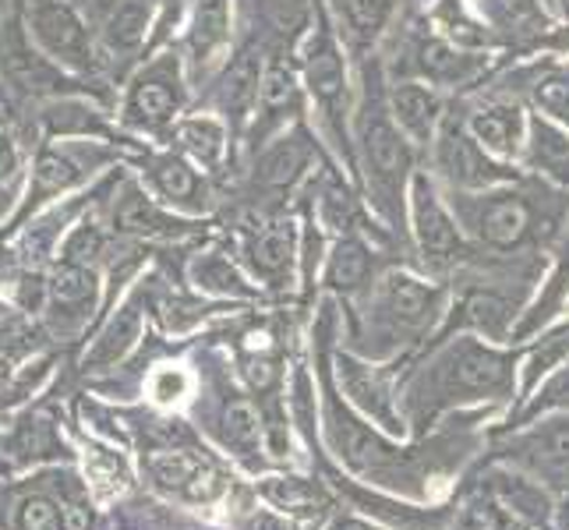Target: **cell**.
<instances>
[{"instance_id":"6da1fadb","label":"cell","mask_w":569,"mask_h":530,"mask_svg":"<svg viewBox=\"0 0 569 530\" xmlns=\"http://www.w3.org/2000/svg\"><path fill=\"white\" fill-rule=\"evenodd\" d=\"M368 86H379V82H368ZM358 139H361L368 181L376 188L379 202L386 209H392L403 191V181L410 173V163H415V156H410V146L400 134L397 117H392V110L386 107L379 89H368V96H365Z\"/></svg>"},{"instance_id":"7a4b0ae2","label":"cell","mask_w":569,"mask_h":530,"mask_svg":"<svg viewBox=\"0 0 569 530\" xmlns=\"http://www.w3.org/2000/svg\"><path fill=\"white\" fill-rule=\"evenodd\" d=\"M29 29L36 36V43L50 53V61L71 71L96 68L89 29L68 0H29Z\"/></svg>"},{"instance_id":"3957f363","label":"cell","mask_w":569,"mask_h":530,"mask_svg":"<svg viewBox=\"0 0 569 530\" xmlns=\"http://www.w3.org/2000/svg\"><path fill=\"white\" fill-rule=\"evenodd\" d=\"M439 170L453 181L457 188H492L509 181V170H502L499 163L488 160V149L470 134L463 124L446 121L439 131V149H436Z\"/></svg>"},{"instance_id":"277c9868","label":"cell","mask_w":569,"mask_h":530,"mask_svg":"<svg viewBox=\"0 0 569 530\" xmlns=\"http://www.w3.org/2000/svg\"><path fill=\"white\" fill-rule=\"evenodd\" d=\"M305 78L311 92H316L319 107L332 121V128L343 131V110H347V71H343V57L337 39H332L329 26L319 22V29L311 32L308 47H305Z\"/></svg>"},{"instance_id":"5b68a950","label":"cell","mask_w":569,"mask_h":530,"mask_svg":"<svg viewBox=\"0 0 569 530\" xmlns=\"http://www.w3.org/2000/svg\"><path fill=\"white\" fill-rule=\"evenodd\" d=\"M410 199H415V233H418V244L425 251V259H431L436 266L442 262H453L460 259V233L449 220V212L442 209L436 188H431L428 177H415V191H410Z\"/></svg>"},{"instance_id":"8992f818","label":"cell","mask_w":569,"mask_h":530,"mask_svg":"<svg viewBox=\"0 0 569 530\" xmlns=\"http://www.w3.org/2000/svg\"><path fill=\"white\" fill-rule=\"evenodd\" d=\"M509 382V361L475 340H463L446 358V386L460 392H496Z\"/></svg>"},{"instance_id":"52a82bcc","label":"cell","mask_w":569,"mask_h":530,"mask_svg":"<svg viewBox=\"0 0 569 530\" xmlns=\"http://www.w3.org/2000/svg\"><path fill=\"white\" fill-rule=\"evenodd\" d=\"M0 64H4V74L22 92H43L61 86V71L50 64V57H39L29 47L26 29L18 22H11L4 36H0Z\"/></svg>"},{"instance_id":"ba28073f","label":"cell","mask_w":569,"mask_h":530,"mask_svg":"<svg viewBox=\"0 0 569 530\" xmlns=\"http://www.w3.org/2000/svg\"><path fill=\"white\" fill-rule=\"evenodd\" d=\"M475 227L492 248H517L531 233V206L520 194H488L475 212Z\"/></svg>"},{"instance_id":"9c48e42d","label":"cell","mask_w":569,"mask_h":530,"mask_svg":"<svg viewBox=\"0 0 569 530\" xmlns=\"http://www.w3.org/2000/svg\"><path fill=\"white\" fill-rule=\"evenodd\" d=\"M181 107V89L178 82H170L163 74H142L139 82L128 92V107H124V121L139 131H156L163 128Z\"/></svg>"},{"instance_id":"30bf717a","label":"cell","mask_w":569,"mask_h":530,"mask_svg":"<svg viewBox=\"0 0 569 530\" xmlns=\"http://www.w3.org/2000/svg\"><path fill=\"white\" fill-rule=\"evenodd\" d=\"M149 470L163 488H170V492H181L188 499H212L216 492H220V474H216L209 463L181 453V449L152 453Z\"/></svg>"},{"instance_id":"8fae6325","label":"cell","mask_w":569,"mask_h":530,"mask_svg":"<svg viewBox=\"0 0 569 530\" xmlns=\"http://www.w3.org/2000/svg\"><path fill=\"white\" fill-rule=\"evenodd\" d=\"M389 110L397 117V124L410 134V139L418 142H428L431 131H436V121H439V96L418 86V82H403L392 89V100H389Z\"/></svg>"},{"instance_id":"7c38bea8","label":"cell","mask_w":569,"mask_h":530,"mask_svg":"<svg viewBox=\"0 0 569 530\" xmlns=\"http://www.w3.org/2000/svg\"><path fill=\"white\" fill-rule=\"evenodd\" d=\"M149 181L156 184V191H160L167 202H178L188 209L206 206V184L199 181V173H194L181 156H173V152L156 156L149 163Z\"/></svg>"},{"instance_id":"4fadbf2b","label":"cell","mask_w":569,"mask_h":530,"mask_svg":"<svg viewBox=\"0 0 569 530\" xmlns=\"http://www.w3.org/2000/svg\"><path fill=\"white\" fill-rule=\"evenodd\" d=\"M230 39V4L227 0H199L191 18V32H188V50L194 64L212 61L216 50H223Z\"/></svg>"},{"instance_id":"5bb4252c","label":"cell","mask_w":569,"mask_h":530,"mask_svg":"<svg viewBox=\"0 0 569 530\" xmlns=\"http://www.w3.org/2000/svg\"><path fill=\"white\" fill-rule=\"evenodd\" d=\"M259 89H262V57L254 50H241L223 78V110L233 121H244L251 107H259Z\"/></svg>"},{"instance_id":"9a60e30c","label":"cell","mask_w":569,"mask_h":530,"mask_svg":"<svg viewBox=\"0 0 569 530\" xmlns=\"http://www.w3.org/2000/svg\"><path fill=\"white\" fill-rule=\"evenodd\" d=\"M382 308L403 326H421L431 316V308H436V290L418 283L415 277L392 272L382 283Z\"/></svg>"},{"instance_id":"2e32d148","label":"cell","mask_w":569,"mask_h":530,"mask_svg":"<svg viewBox=\"0 0 569 530\" xmlns=\"http://www.w3.org/2000/svg\"><path fill=\"white\" fill-rule=\"evenodd\" d=\"M527 152H531V163L541 173L559 184H569V134L562 128L545 121V117H535L531 128H527Z\"/></svg>"},{"instance_id":"e0dca14e","label":"cell","mask_w":569,"mask_h":530,"mask_svg":"<svg viewBox=\"0 0 569 530\" xmlns=\"http://www.w3.org/2000/svg\"><path fill=\"white\" fill-rule=\"evenodd\" d=\"M311 160V149L305 142V134H290V139H280L277 146H272L266 156H262V163H259V184L262 188H272V191H287L298 177L305 173Z\"/></svg>"},{"instance_id":"ac0fdd59","label":"cell","mask_w":569,"mask_h":530,"mask_svg":"<svg viewBox=\"0 0 569 530\" xmlns=\"http://www.w3.org/2000/svg\"><path fill=\"white\" fill-rule=\"evenodd\" d=\"M113 223H117V230H124V233H142V238H156V233L178 230V223H173L170 216H163L160 209H156L152 199H149V194H146L139 184H128L121 199H117Z\"/></svg>"},{"instance_id":"d6986e66","label":"cell","mask_w":569,"mask_h":530,"mask_svg":"<svg viewBox=\"0 0 569 530\" xmlns=\"http://www.w3.org/2000/svg\"><path fill=\"white\" fill-rule=\"evenodd\" d=\"M82 181V167H78L74 156L57 152V149H43L36 156L32 167V184H29V209L39 206L43 199H53V194L68 191L71 184Z\"/></svg>"},{"instance_id":"ffe728a7","label":"cell","mask_w":569,"mask_h":530,"mask_svg":"<svg viewBox=\"0 0 569 530\" xmlns=\"http://www.w3.org/2000/svg\"><path fill=\"white\" fill-rule=\"evenodd\" d=\"M520 110L517 107H488L470 117V134L496 156H513L520 146Z\"/></svg>"},{"instance_id":"44dd1931","label":"cell","mask_w":569,"mask_h":530,"mask_svg":"<svg viewBox=\"0 0 569 530\" xmlns=\"http://www.w3.org/2000/svg\"><path fill=\"white\" fill-rule=\"evenodd\" d=\"M149 0H121L103 22V39L113 53H134L146 43Z\"/></svg>"},{"instance_id":"7402d4cb","label":"cell","mask_w":569,"mask_h":530,"mask_svg":"<svg viewBox=\"0 0 569 530\" xmlns=\"http://www.w3.org/2000/svg\"><path fill=\"white\" fill-rule=\"evenodd\" d=\"M350 47H368L382 36L392 14V0H337Z\"/></svg>"},{"instance_id":"603a6c76","label":"cell","mask_w":569,"mask_h":530,"mask_svg":"<svg viewBox=\"0 0 569 530\" xmlns=\"http://www.w3.org/2000/svg\"><path fill=\"white\" fill-rule=\"evenodd\" d=\"M259 110L266 117V128L287 121L301 110V92H298V82H293V74L287 71V64H269L262 71V89H259Z\"/></svg>"},{"instance_id":"cb8c5ba5","label":"cell","mask_w":569,"mask_h":530,"mask_svg":"<svg viewBox=\"0 0 569 530\" xmlns=\"http://www.w3.org/2000/svg\"><path fill=\"white\" fill-rule=\"evenodd\" d=\"M251 262L262 277H283L293 262V227L290 223H269L251 238Z\"/></svg>"},{"instance_id":"d4e9b609","label":"cell","mask_w":569,"mask_h":530,"mask_svg":"<svg viewBox=\"0 0 569 530\" xmlns=\"http://www.w3.org/2000/svg\"><path fill=\"white\" fill-rule=\"evenodd\" d=\"M418 68L421 74H428L431 82H460L470 71H475V61L463 57L460 50H453L442 39H425L418 47Z\"/></svg>"},{"instance_id":"484cf974","label":"cell","mask_w":569,"mask_h":530,"mask_svg":"<svg viewBox=\"0 0 569 530\" xmlns=\"http://www.w3.org/2000/svg\"><path fill=\"white\" fill-rule=\"evenodd\" d=\"M178 142L202 167H216V163H220L223 146H227L223 128H220V121H212V117H191V121H181L178 124Z\"/></svg>"},{"instance_id":"4316f807","label":"cell","mask_w":569,"mask_h":530,"mask_svg":"<svg viewBox=\"0 0 569 530\" xmlns=\"http://www.w3.org/2000/svg\"><path fill=\"white\" fill-rule=\"evenodd\" d=\"M488 11H492V22L513 39H531L548 26L538 0H488Z\"/></svg>"},{"instance_id":"83f0119b","label":"cell","mask_w":569,"mask_h":530,"mask_svg":"<svg viewBox=\"0 0 569 530\" xmlns=\"http://www.w3.org/2000/svg\"><path fill=\"white\" fill-rule=\"evenodd\" d=\"M371 269V259H368V248L355 238H343L337 244V251L329 254V266H326V283L329 287H340V290H355L365 283Z\"/></svg>"},{"instance_id":"f1b7e54d","label":"cell","mask_w":569,"mask_h":530,"mask_svg":"<svg viewBox=\"0 0 569 530\" xmlns=\"http://www.w3.org/2000/svg\"><path fill=\"white\" fill-rule=\"evenodd\" d=\"M139 329H142V316L139 308L128 304L117 311V319L107 326V332L100 337V343H96L92 350V364H113L117 358H124V350L139 340Z\"/></svg>"},{"instance_id":"f546056e","label":"cell","mask_w":569,"mask_h":530,"mask_svg":"<svg viewBox=\"0 0 569 530\" xmlns=\"http://www.w3.org/2000/svg\"><path fill=\"white\" fill-rule=\"evenodd\" d=\"M43 121L50 134H103V121L82 103H50Z\"/></svg>"},{"instance_id":"4dcf8cb0","label":"cell","mask_w":569,"mask_h":530,"mask_svg":"<svg viewBox=\"0 0 569 530\" xmlns=\"http://www.w3.org/2000/svg\"><path fill=\"white\" fill-rule=\"evenodd\" d=\"M463 319L470 326L485 329L488 337H502L506 322H509V304L492 290H481V293H470L467 304H463Z\"/></svg>"},{"instance_id":"1f68e13d","label":"cell","mask_w":569,"mask_h":530,"mask_svg":"<svg viewBox=\"0 0 569 530\" xmlns=\"http://www.w3.org/2000/svg\"><path fill=\"white\" fill-rule=\"evenodd\" d=\"M340 368H343V386H347L350 397H355V400L368 410V414H376V418L389 421V403H386V397H382L379 382L371 379V371H365V368L355 364V361H340Z\"/></svg>"},{"instance_id":"d6a6232c","label":"cell","mask_w":569,"mask_h":530,"mask_svg":"<svg viewBox=\"0 0 569 530\" xmlns=\"http://www.w3.org/2000/svg\"><path fill=\"white\" fill-rule=\"evenodd\" d=\"M531 460L548 470H569V424H552L527 442Z\"/></svg>"},{"instance_id":"836d02e7","label":"cell","mask_w":569,"mask_h":530,"mask_svg":"<svg viewBox=\"0 0 569 530\" xmlns=\"http://www.w3.org/2000/svg\"><path fill=\"white\" fill-rule=\"evenodd\" d=\"M223 428H227V439L233 446H241V449H254V446H259L262 424H259V414H254L251 403H244V400L227 403V410H223Z\"/></svg>"},{"instance_id":"e575fe53","label":"cell","mask_w":569,"mask_h":530,"mask_svg":"<svg viewBox=\"0 0 569 530\" xmlns=\"http://www.w3.org/2000/svg\"><path fill=\"white\" fill-rule=\"evenodd\" d=\"M50 293L61 304H82L92 298V272L86 266H71L64 262L61 269L53 272V280H50Z\"/></svg>"},{"instance_id":"d590c367","label":"cell","mask_w":569,"mask_h":530,"mask_svg":"<svg viewBox=\"0 0 569 530\" xmlns=\"http://www.w3.org/2000/svg\"><path fill=\"white\" fill-rule=\"evenodd\" d=\"M194 280L212 293H248L244 280L238 277V269H233L227 259H220V254H209V259L194 266Z\"/></svg>"},{"instance_id":"8d00e7d4","label":"cell","mask_w":569,"mask_h":530,"mask_svg":"<svg viewBox=\"0 0 569 530\" xmlns=\"http://www.w3.org/2000/svg\"><path fill=\"white\" fill-rule=\"evenodd\" d=\"M100 251H103V238L96 233V227L82 223L68 238V244H64V262H71V266H89Z\"/></svg>"},{"instance_id":"74e56055","label":"cell","mask_w":569,"mask_h":530,"mask_svg":"<svg viewBox=\"0 0 569 530\" xmlns=\"http://www.w3.org/2000/svg\"><path fill=\"white\" fill-rule=\"evenodd\" d=\"M22 530H64V520L50 499H26L22 502Z\"/></svg>"},{"instance_id":"f35d334b","label":"cell","mask_w":569,"mask_h":530,"mask_svg":"<svg viewBox=\"0 0 569 530\" xmlns=\"http://www.w3.org/2000/svg\"><path fill=\"white\" fill-rule=\"evenodd\" d=\"M439 18H442L446 32L453 36L457 43H475V47H481V43H485V32H475L478 26H470L467 18L460 14V4H457V0H446L442 11H439Z\"/></svg>"},{"instance_id":"ab89813d","label":"cell","mask_w":569,"mask_h":530,"mask_svg":"<svg viewBox=\"0 0 569 530\" xmlns=\"http://www.w3.org/2000/svg\"><path fill=\"white\" fill-rule=\"evenodd\" d=\"M538 103L552 117H559V121H569V86L559 82V78L538 86Z\"/></svg>"},{"instance_id":"60d3db41","label":"cell","mask_w":569,"mask_h":530,"mask_svg":"<svg viewBox=\"0 0 569 530\" xmlns=\"http://www.w3.org/2000/svg\"><path fill=\"white\" fill-rule=\"evenodd\" d=\"M322 209H326V223H332L337 230H347V223L355 220V209H350V199H347V191H343V188L326 191Z\"/></svg>"},{"instance_id":"b9f144b4","label":"cell","mask_w":569,"mask_h":530,"mask_svg":"<svg viewBox=\"0 0 569 530\" xmlns=\"http://www.w3.org/2000/svg\"><path fill=\"white\" fill-rule=\"evenodd\" d=\"M569 350V332H559V337H552V340H545V347L535 353V361H531V379H538L541 371H548L552 368L562 353Z\"/></svg>"},{"instance_id":"7bdbcfd3","label":"cell","mask_w":569,"mask_h":530,"mask_svg":"<svg viewBox=\"0 0 569 530\" xmlns=\"http://www.w3.org/2000/svg\"><path fill=\"white\" fill-rule=\"evenodd\" d=\"M266 492L277 499V502H287V506H301V502H311L319 492L316 488H305V484H298V481H280V484H269Z\"/></svg>"},{"instance_id":"ee69618b","label":"cell","mask_w":569,"mask_h":530,"mask_svg":"<svg viewBox=\"0 0 569 530\" xmlns=\"http://www.w3.org/2000/svg\"><path fill=\"white\" fill-rule=\"evenodd\" d=\"M18 340H26V322L14 316V311L0 308V347H11Z\"/></svg>"},{"instance_id":"f6af8a7d","label":"cell","mask_w":569,"mask_h":530,"mask_svg":"<svg viewBox=\"0 0 569 530\" xmlns=\"http://www.w3.org/2000/svg\"><path fill=\"white\" fill-rule=\"evenodd\" d=\"M184 392V376H178V371H163L160 379H156V397L160 400H173Z\"/></svg>"},{"instance_id":"bcb514c9","label":"cell","mask_w":569,"mask_h":530,"mask_svg":"<svg viewBox=\"0 0 569 530\" xmlns=\"http://www.w3.org/2000/svg\"><path fill=\"white\" fill-rule=\"evenodd\" d=\"M248 379H251V386H259V389H269V382H272V364L269 361H248Z\"/></svg>"},{"instance_id":"7dc6e473","label":"cell","mask_w":569,"mask_h":530,"mask_svg":"<svg viewBox=\"0 0 569 530\" xmlns=\"http://www.w3.org/2000/svg\"><path fill=\"white\" fill-rule=\"evenodd\" d=\"M559 400H569V371L562 379H556L552 386L545 389V400L541 403H559Z\"/></svg>"},{"instance_id":"c3c4849f","label":"cell","mask_w":569,"mask_h":530,"mask_svg":"<svg viewBox=\"0 0 569 530\" xmlns=\"http://www.w3.org/2000/svg\"><path fill=\"white\" fill-rule=\"evenodd\" d=\"M244 530H290L287 523H280L277 517H269V513H259V517H251L244 523Z\"/></svg>"},{"instance_id":"681fc988","label":"cell","mask_w":569,"mask_h":530,"mask_svg":"<svg viewBox=\"0 0 569 530\" xmlns=\"http://www.w3.org/2000/svg\"><path fill=\"white\" fill-rule=\"evenodd\" d=\"M11 163H14V156H11V142L0 134V173L4 170H11Z\"/></svg>"},{"instance_id":"f907efd6","label":"cell","mask_w":569,"mask_h":530,"mask_svg":"<svg viewBox=\"0 0 569 530\" xmlns=\"http://www.w3.org/2000/svg\"><path fill=\"white\" fill-rule=\"evenodd\" d=\"M337 530H371V527H365V523H355V520H343V523H337Z\"/></svg>"},{"instance_id":"816d5d0a","label":"cell","mask_w":569,"mask_h":530,"mask_svg":"<svg viewBox=\"0 0 569 530\" xmlns=\"http://www.w3.org/2000/svg\"><path fill=\"white\" fill-rule=\"evenodd\" d=\"M562 527H566V530H569V502H566V506H562Z\"/></svg>"}]
</instances>
